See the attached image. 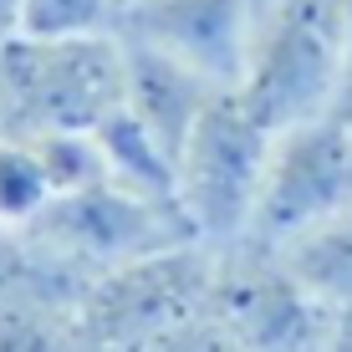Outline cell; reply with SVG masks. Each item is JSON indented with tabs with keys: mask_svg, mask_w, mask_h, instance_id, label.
Returning <instances> with one entry per match:
<instances>
[{
	"mask_svg": "<svg viewBox=\"0 0 352 352\" xmlns=\"http://www.w3.org/2000/svg\"><path fill=\"white\" fill-rule=\"evenodd\" d=\"M352 62L347 0H256L235 97L271 133L332 113Z\"/></svg>",
	"mask_w": 352,
	"mask_h": 352,
	"instance_id": "1",
	"label": "cell"
},
{
	"mask_svg": "<svg viewBox=\"0 0 352 352\" xmlns=\"http://www.w3.org/2000/svg\"><path fill=\"white\" fill-rule=\"evenodd\" d=\"M123 107V41H0V138L41 133H97Z\"/></svg>",
	"mask_w": 352,
	"mask_h": 352,
	"instance_id": "2",
	"label": "cell"
},
{
	"mask_svg": "<svg viewBox=\"0 0 352 352\" xmlns=\"http://www.w3.org/2000/svg\"><path fill=\"white\" fill-rule=\"evenodd\" d=\"M271 143L276 133L235 92H220L204 107V118L179 148V210L194 240L225 250L250 235Z\"/></svg>",
	"mask_w": 352,
	"mask_h": 352,
	"instance_id": "3",
	"label": "cell"
},
{
	"mask_svg": "<svg viewBox=\"0 0 352 352\" xmlns=\"http://www.w3.org/2000/svg\"><path fill=\"white\" fill-rule=\"evenodd\" d=\"M214 256L220 250L204 240H184L92 276L77 296V322L92 352H143L164 332L199 317L210 301Z\"/></svg>",
	"mask_w": 352,
	"mask_h": 352,
	"instance_id": "4",
	"label": "cell"
},
{
	"mask_svg": "<svg viewBox=\"0 0 352 352\" xmlns=\"http://www.w3.org/2000/svg\"><path fill=\"white\" fill-rule=\"evenodd\" d=\"M21 235L41 256L67 265L72 276L92 281V276L113 271V265H128V261L168 250V245H184V240H194V230L174 204L143 199V194L113 184V179H97V184L77 189V194L52 199L46 214L31 230H21Z\"/></svg>",
	"mask_w": 352,
	"mask_h": 352,
	"instance_id": "5",
	"label": "cell"
},
{
	"mask_svg": "<svg viewBox=\"0 0 352 352\" xmlns=\"http://www.w3.org/2000/svg\"><path fill=\"white\" fill-rule=\"evenodd\" d=\"M342 210H352V128L337 113L281 128L265 159L261 199L245 240L281 250Z\"/></svg>",
	"mask_w": 352,
	"mask_h": 352,
	"instance_id": "6",
	"label": "cell"
},
{
	"mask_svg": "<svg viewBox=\"0 0 352 352\" xmlns=\"http://www.w3.org/2000/svg\"><path fill=\"white\" fill-rule=\"evenodd\" d=\"M204 311L225 327L240 352H322L332 322V311L296 286L281 256L250 240L214 256Z\"/></svg>",
	"mask_w": 352,
	"mask_h": 352,
	"instance_id": "7",
	"label": "cell"
},
{
	"mask_svg": "<svg viewBox=\"0 0 352 352\" xmlns=\"http://www.w3.org/2000/svg\"><path fill=\"white\" fill-rule=\"evenodd\" d=\"M250 16H256V0H138L123 10L118 36L235 92L245 72Z\"/></svg>",
	"mask_w": 352,
	"mask_h": 352,
	"instance_id": "8",
	"label": "cell"
},
{
	"mask_svg": "<svg viewBox=\"0 0 352 352\" xmlns=\"http://www.w3.org/2000/svg\"><path fill=\"white\" fill-rule=\"evenodd\" d=\"M220 92L225 87L204 82L199 72L168 62V56L148 52L138 41H123V107L174 153V164H179V148H184V138L194 133V123L204 118V107Z\"/></svg>",
	"mask_w": 352,
	"mask_h": 352,
	"instance_id": "9",
	"label": "cell"
},
{
	"mask_svg": "<svg viewBox=\"0 0 352 352\" xmlns=\"http://www.w3.org/2000/svg\"><path fill=\"white\" fill-rule=\"evenodd\" d=\"M276 256H281V265L296 276V286L317 307L352 311V210L332 214L327 225L307 230V235H296Z\"/></svg>",
	"mask_w": 352,
	"mask_h": 352,
	"instance_id": "10",
	"label": "cell"
},
{
	"mask_svg": "<svg viewBox=\"0 0 352 352\" xmlns=\"http://www.w3.org/2000/svg\"><path fill=\"white\" fill-rule=\"evenodd\" d=\"M0 352H92L77 301L62 291H21L0 301Z\"/></svg>",
	"mask_w": 352,
	"mask_h": 352,
	"instance_id": "11",
	"label": "cell"
},
{
	"mask_svg": "<svg viewBox=\"0 0 352 352\" xmlns=\"http://www.w3.org/2000/svg\"><path fill=\"white\" fill-rule=\"evenodd\" d=\"M52 179L36 159L31 138H0V225L31 230L52 204Z\"/></svg>",
	"mask_w": 352,
	"mask_h": 352,
	"instance_id": "12",
	"label": "cell"
},
{
	"mask_svg": "<svg viewBox=\"0 0 352 352\" xmlns=\"http://www.w3.org/2000/svg\"><path fill=\"white\" fill-rule=\"evenodd\" d=\"M118 0H21L16 36L36 41H77V36H118Z\"/></svg>",
	"mask_w": 352,
	"mask_h": 352,
	"instance_id": "13",
	"label": "cell"
},
{
	"mask_svg": "<svg viewBox=\"0 0 352 352\" xmlns=\"http://www.w3.org/2000/svg\"><path fill=\"white\" fill-rule=\"evenodd\" d=\"M143 352H240V347L230 342V332L210 317V311H199V317H189L184 327L164 332L159 342H148Z\"/></svg>",
	"mask_w": 352,
	"mask_h": 352,
	"instance_id": "14",
	"label": "cell"
},
{
	"mask_svg": "<svg viewBox=\"0 0 352 352\" xmlns=\"http://www.w3.org/2000/svg\"><path fill=\"white\" fill-rule=\"evenodd\" d=\"M322 352H352V311H332L327 322V342Z\"/></svg>",
	"mask_w": 352,
	"mask_h": 352,
	"instance_id": "15",
	"label": "cell"
},
{
	"mask_svg": "<svg viewBox=\"0 0 352 352\" xmlns=\"http://www.w3.org/2000/svg\"><path fill=\"white\" fill-rule=\"evenodd\" d=\"M16 10H21V0H0V41L16 36Z\"/></svg>",
	"mask_w": 352,
	"mask_h": 352,
	"instance_id": "16",
	"label": "cell"
},
{
	"mask_svg": "<svg viewBox=\"0 0 352 352\" xmlns=\"http://www.w3.org/2000/svg\"><path fill=\"white\" fill-rule=\"evenodd\" d=\"M128 6H138V0H118V10H128ZM118 21H123V16H118Z\"/></svg>",
	"mask_w": 352,
	"mask_h": 352,
	"instance_id": "17",
	"label": "cell"
}]
</instances>
